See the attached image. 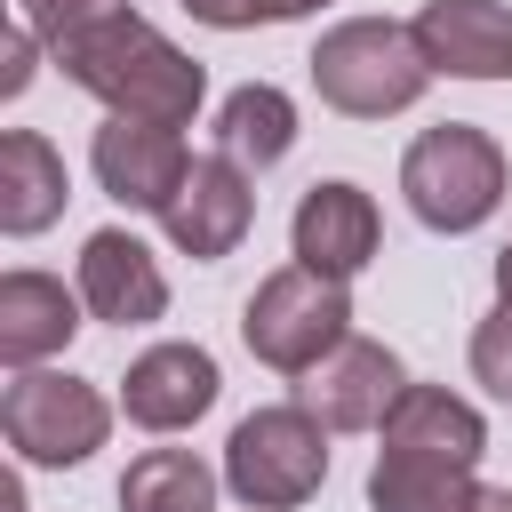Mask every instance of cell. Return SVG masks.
Here are the masks:
<instances>
[{"label":"cell","instance_id":"6da1fadb","mask_svg":"<svg viewBox=\"0 0 512 512\" xmlns=\"http://www.w3.org/2000/svg\"><path fill=\"white\" fill-rule=\"evenodd\" d=\"M56 64H64V80H72L80 96H96V104L120 112V120L192 128L200 104H208V72H200L160 24H144L136 8L112 16V24H96V32H80L72 48H56Z\"/></svg>","mask_w":512,"mask_h":512},{"label":"cell","instance_id":"7a4b0ae2","mask_svg":"<svg viewBox=\"0 0 512 512\" xmlns=\"http://www.w3.org/2000/svg\"><path fill=\"white\" fill-rule=\"evenodd\" d=\"M304 64H312L320 104L344 112V120H392V112H408L432 88L416 24H392V16H344V24H328Z\"/></svg>","mask_w":512,"mask_h":512},{"label":"cell","instance_id":"3957f363","mask_svg":"<svg viewBox=\"0 0 512 512\" xmlns=\"http://www.w3.org/2000/svg\"><path fill=\"white\" fill-rule=\"evenodd\" d=\"M504 144L488 136V128H472V120H440V128H424L408 152H400V192H408V208H416V224H432V232H480L496 208H504Z\"/></svg>","mask_w":512,"mask_h":512},{"label":"cell","instance_id":"277c9868","mask_svg":"<svg viewBox=\"0 0 512 512\" xmlns=\"http://www.w3.org/2000/svg\"><path fill=\"white\" fill-rule=\"evenodd\" d=\"M352 336V288L320 280L304 264H280L256 280V296L240 304V344L272 368V376H312L336 344Z\"/></svg>","mask_w":512,"mask_h":512},{"label":"cell","instance_id":"5b68a950","mask_svg":"<svg viewBox=\"0 0 512 512\" xmlns=\"http://www.w3.org/2000/svg\"><path fill=\"white\" fill-rule=\"evenodd\" d=\"M328 480V424L296 400H272L256 416L232 424L224 440V488L248 504V512H296L312 504Z\"/></svg>","mask_w":512,"mask_h":512},{"label":"cell","instance_id":"8992f818","mask_svg":"<svg viewBox=\"0 0 512 512\" xmlns=\"http://www.w3.org/2000/svg\"><path fill=\"white\" fill-rule=\"evenodd\" d=\"M112 416L120 408L72 368H16L8 392H0V432H8L16 464H40V472L88 464L112 440Z\"/></svg>","mask_w":512,"mask_h":512},{"label":"cell","instance_id":"52a82bcc","mask_svg":"<svg viewBox=\"0 0 512 512\" xmlns=\"http://www.w3.org/2000/svg\"><path fill=\"white\" fill-rule=\"evenodd\" d=\"M192 160L200 152L184 144V128H152V120H120V112H104V128L88 144V168H96L104 200H120L136 216H168V200L184 192Z\"/></svg>","mask_w":512,"mask_h":512},{"label":"cell","instance_id":"ba28073f","mask_svg":"<svg viewBox=\"0 0 512 512\" xmlns=\"http://www.w3.org/2000/svg\"><path fill=\"white\" fill-rule=\"evenodd\" d=\"M408 384H416V376L400 368L392 344H376V336H344L312 376H296V408H312L328 432H384V416L400 408Z\"/></svg>","mask_w":512,"mask_h":512},{"label":"cell","instance_id":"9c48e42d","mask_svg":"<svg viewBox=\"0 0 512 512\" xmlns=\"http://www.w3.org/2000/svg\"><path fill=\"white\" fill-rule=\"evenodd\" d=\"M248 224H256V176H248L240 160H224V152H200L192 176H184V192H176L168 216H160L168 248L192 256V264H224V256L248 240Z\"/></svg>","mask_w":512,"mask_h":512},{"label":"cell","instance_id":"30bf717a","mask_svg":"<svg viewBox=\"0 0 512 512\" xmlns=\"http://www.w3.org/2000/svg\"><path fill=\"white\" fill-rule=\"evenodd\" d=\"M72 288H80L88 320H104V328H152V320H168V272H160V256L128 224H104V232L80 240Z\"/></svg>","mask_w":512,"mask_h":512},{"label":"cell","instance_id":"8fae6325","mask_svg":"<svg viewBox=\"0 0 512 512\" xmlns=\"http://www.w3.org/2000/svg\"><path fill=\"white\" fill-rule=\"evenodd\" d=\"M216 392H224L216 352L168 336V344H144V352L128 360V376H120V416H128L136 432H192V424L216 408Z\"/></svg>","mask_w":512,"mask_h":512},{"label":"cell","instance_id":"7c38bea8","mask_svg":"<svg viewBox=\"0 0 512 512\" xmlns=\"http://www.w3.org/2000/svg\"><path fill=\"white\" fill-rule=\"evenodd\" d=\"M376 248H384V216H376V200H368L352 176L312 184V192L296 200V216H288V256H296L304 272H320V280L368 272Z\"/></svg>","mask_w":512,"mask_h":512},{"label":"cell","instance_id":"4fadbf2b","mask_svg":"<svg viewBox=\"0 0 512 512\" xmlns=\"http://www.w3.org/2000/svg\"><path fill=\"white\" fill-rule=\"evenodd\" d=\"M416 48L432 80H512V8L504 0H424Z\"/></svg>","mask_w":512,"mask_h":512},{"label":"cell","instance_id":"5bb4252c","mask_svg":"<svg viewBox=\"0 0 512 512\" xmlns=\"http://www.w3.org/2000/svg\"><path fill=\"white\" fill-rule=\"evenodd\" d=\"M80 288H64L56 272H32V264H16V272H0V360H8V376L16 368H48L72 336H80Z\"/></svg>","mask_w":512,"mask_h":512},{"label":"cell","instance_id":"9a60e30c","mask_svg":"<svg viewBox=\"0 0 512 512\" xmlns=\"http://www.w3.org/2000/svg\"><path fill=\"white\" fill-rule=\"evenodd\" d=\"M376 440H384L392 456H424V464H456V472H480V456H488L480 408L456 400L448 384H408Z\"/></svg>","mask_w":512,"mask_h":512},{"label":"cell","instance_id":"2e32d148","mask_svg":"<svg viewBox=\"0 0 512 512\" xmlns=\"http://www.w3.org/2000/svg\"><path fill=\"white\" fill-rule=\"evenodd\" d=\"M72 200V176H64V152L40 136V128H8L0 136V232L8 240H32L64 216Z\"/></svg>","mask_w":512,"mask_h":512},{"label":"cell","instance_id":"e0dca14e","mask_svg":"<svg viewBox=\"0 0 512 512\" xmlns=\"http://www.w3.org/2000/svg\"><path fill=\"white\" fill-rule=\"evenodd\" d=\"M216 152L240 160L248 176L280 168V160L296 152V104H288V88H272V80H240V88L216 104Z\"/></svg>","mask_w":512,"mask_h":512},{"label":"cell","instance_id":"ac0fdd59","mask_svg":"<svg viewBox=\"0 0 512 512\" xmlns=\"http://www.w3.org/2000/svg\"><path fill=\"white\" fill-rule=\"evenodd\" d=\"M472 504H480V472L392 456V448H376L368 464V512H472Z\"/></svg>","mask_w":512,"mask_h":512},{"label":"cell","instance_id":"d6986e66","mask_svg":"<svg viewBox=\"0 0 512 512\" xmlns=\"http://www.w3.org/2000/svg\"><path fill=\"white\" fill-rule=\"evenodd\" d=\"M224 472L200 464L192 448H144L120 472V512H216Z\"/></svg>","mask_w":512,"mask_h":512},{"label":"cell","instance_id":"ffe728a7","mask_svg":"<svg viewBox=\"0 0 512 512\" xmlns=\"http://www.w3.org/2000/svg\"><path fill=\"white\" fill-rule=\"evenodd\" d=\"M112 16H128V0H16V24H32L48 56H56V48H72L80 32L112 24Z\"/></svg>","mask_w":512,"mask_h":512},{"label":"cell","instance_id":"44dd1931","mask_svg":"<svg viewBox=\"0 0 512 512\" xmlns=\"http://www.w3.org/2000/svg\"><path fill=\"white\" fill-rule=\"evenodd\" d=\"M472 376H480L496 400H512V304H496V312L472 328Z\"/></svg>","mask_w":512,"mask_h":512},{"label":"cell","instance_id":"7402d4cb","mask_svg":"<svg viewBox=\"0 0 512 512\" xmlns=\"http://www.w3.org/2000/svg\"><path fill=\"white\" fill-rule=\"evenodd\" d=\"M32 64H40V32H32V24H16V32H8V48H0V96H8V104L32 88Z\"/></svg>","mask_w":512,"mask_h":512},{"label":"cell","instance_id":"603a6c76","mask_svg":"<svg viewBox=\"0 0 512 512\" xmlns=\"http://www.w3.org/2000/svg\"><path fill=\"white\" fill-rule=\"evenodd\" d=\"M184 16H200L216 32H248V24H264V0H184Z\"/></svg>","mask_w":512,"mask_h":512},{"label":"cell","instance_id":"cb8c5ba5","mask_svg":"<svg viewBox=\"0 0 512 512\" xmlns=\"http://www.w3.org/2000/svg\"><path fill=\"white\" fill-rule=\"evenodd\" d=\"M312 8H328V0H264V24H296V16H312Z\"/></svg>","mask_w":512,"mask_h":512},{"label":"cell","instance_id":"d4e9b609","mask_svg":"<svg viewBox=\"0 0 512 512\" xmlns=\"http://www.w3.org/2000/svg\"><path fill=\"white\" fill-rule=\"evenodd\" d=\"M496 304H512V240L496 248Z\"/></svg>","mask_w":512,"mask_h":512},{"label":"cell","instance_id":"484cf974","mask_svg":"<svg viewBox=\"0 0 512 512\" xmlns=\"http://www.w3.org/2000/svg\"><path fill=\"white\" fill-rule=\"evenodd\" d=\"M472 512H512V488H480V504Z\"/></svg>","mask_w":512,"mask_h":512},{"label":"cell","instance_id":"4316f807","mask_svg":"<svg viewBox=\"0 0 512 512\" xmlns=\"http://www.w3.org/2000/svg\"><path fill=\"white\" fill-rule=\"evenodd\" d=\"M0 512H24V488H16V480L0 488Z\"/></svg>","mask_w":512,"mask_h":512}]
</instances>
